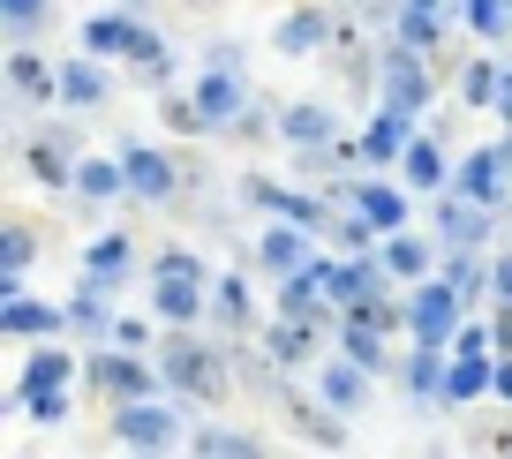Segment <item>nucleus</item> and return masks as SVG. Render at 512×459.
<instances>
[{
  "mask_svg": "<svg viewBox=\"0 0 512 459\" xmlns=\"http://www.w3.org/2000/svg\"><path fill=\"white\" fill-rule=\"evenodd\" d=\"M16 91H46V68H38L31 53H23V61H16Z\"/></svg>",
  "mask_w": 512,
  "mask_h": 459,
  "instance_id": "obj_18",
  "label": "nucleus"
},
{
  "mask_svg": "<svg viewBox=\"0 0 512 459\" xmlns=\"http://www.w3.org/2000/svg\"><path fill=\"white\" fill-rule=\"evenodd\" d=\"M121 437H128V444H166V437H174V429H166V414L136 407V414H121Z\"/></svg>",
  "mask_w": 512,
  "mask_h": 459,
  "instance_id": "obj_6",
  "label": "nucleus"
},
{
  "mask_svg": "<svg viewBox=\"0 0 512 459\" xmlns=\"http://www.w3.org/2000/svg\"><path fill=\"white\" fill-rule=\"evenodd\" d=\"M61 354H38V362H31V392H53V384H61Z\"/></svg>",
  "mask_w": 512,
  "mask_h": 459,
  "instance_id": "obj_13",
  "label": "nucleus"
},
{
  "mask_svg": "<svg viewBox=\"0 0 512 459\" xmlns=\"http://www.w3.org/2000/svg\"><path fill=\"white\" fill-rule=\"evenodd\" d=\"M128 181H136V196H166V189H174V174H166V159H159V151H128Z\"/></svg>",
  "mask_w": 512,
  "mask_h": 459,
  "instance_id": "obj_4",
  "label": "nucleus"
},
{
  "mask_svg": "<svg viewBox=\"0 0 512 459\" xmlns=\"http://www.w3.org/2000/svg\"><path fill=\"white\" fill-rule=\"evenodd\" d=\"M166 377H174V384H189L196 399H219V392H226L219 362H211L204 347H174V354H166Z\"/></svg>",
  "mask_w": 512,
  "mask_h": 459,
  "instance_id": "obj_1",
  "label": "nucleus"
},
{
  "mask_svg": "<svg viewBox=\"0 0 512 459\" xmlns=\"http://www.w3.org/2000/svg\"><path fill=\"white\" fill-rule=\"evenodd\" d=\"M512 159H467V174H460V196L467 204H490L497 196V174H505Z\"/></svg>",
  "mask_w": 512,
  "mask_h": 459,
  "instance_id": "obj_5",
  "label": "nucleus"
},
{
  "mask_svg": "<svg viewBox=\"0 0 512 459\" xmlns=\"http://www.w3.org/2000/svg\"><path fill=\"white\" fill-rule=\"evenodd\" d=\"M490 444H497V452H512V429H497V437H490Z\"/></svg>",
  "mask_w": 512,
  "mask_h": 459,
  "instance_id": "obj_22",
  "label": "nucleus"
},
{
  "mask_svg": "<svg viewBox=\"0 0 512 459\" xmlns=\"http://www.w3.org/2000/svg\"><path fill=\"white\" fill-rule=\"evenodd\" d=\"M497 392H505V399H512V362H505V369H497Z\"/></svg>",
  "mask_w": 512,
  "mask_h": 459,
  "instance_id": "obj_21",
  "label": "nucleus"
},
{
  "mask_svg": "<svg viewBox=\"0 0 512 459\" xmlns=\"http://www.w3.org/2000/svg\"><path fill=\"white\" fill-rule=\"evenodd\" d=\"M482 384H490V369H482V354H467V362H460V369L445 377V392H452V399H475Z\"/></svg>",
  "mask_w": 512,
  "mask_h": 459,
  "instance_id": "obj_7",
  "label": "nucleus"
},
{
  "mask_svg": "<svg viewBox=\"0 0 512 459\" xmlns=\"http://www.w3.org/2000/svg\"><path fill=\"white\" fill-rule=\"evenodd\" d=\"M309 38H317V23H309V16H294L287 31H279V46H309Z\"/></svg>",
  "mask_w": 512,
  "mask_h": 459,
  "instance_id": "obj_19",
  "label": "nucleus"
},
{
  "mask_svg": "<svg viewBox=\"0 0 512 459\" xmlns=\"http://www.w3.org/2000/svg\"><path fill=\"white\" fill-rule=\"evenodd\" d=\"M497 286H505V301H512V264H505V271H497Z\"/></svg>",
  "mask_w": 512,
  "mask_h": 459,
  "instance_id": "obj_23",
  "label": "nucleus"
},
{
  "mask_svg": "<svg viewBox=\"0 0 512 459\" xmlns=\"http://www.w3.org/2000/svg\"><path fill=\"white\" fill-rule=\"evenodd\" d=\"M8 332H46V309H31V301H16V309H8Z\"/></svg>",
  "mask_w": 512,
  "mask_h": 459,
  "instance_id": "obj_16",
  "label": "nucleus"
},
{
  "mask_svg": "<svg viewBox=\"0 0 512 459\" xmlns=\"http://www.w3.org/2000/svg\"><path fill=\"white\" fill-rule=\"evenodd\" d=\"M241 106V91H234V76H211L204 83V121H226V113Z\"/></svg>",
  "mask_w": 512,
  "mask_h": 459,
  "instance_id": "obj_8",
  "label": "nucleus"
},
{
  "mask_svg": "<svg viewBox=\"0 0 512 459\" xmlns=\"http://www.w3.org/2000/svg\"><path fill=\"white\" fill-rule=\"evenodd\" d=\"M159 309H166V317H196V264H189V256H166V271H159Z\"/></svg>",
  "mask_w": 512,
  "mask_h": 459,
  "instance_id": "obj_2",
  "label": "nucleus"
},
{
  "mask_svg": "<svg viewBox=\"0 0 512 459\" xmlns=\"http://www.w3.org/2000/svg\"><path fill=\"white\" fill-rule=\"evenodd\" d=\"M407 174H415L422 189H430V181H437V151H430V143H415V151H407Z\"/></svg>",
  "mask_w": 512,
  "mask_h": 459,
  "instance_id": "obj_14",
  "label": "nucleus"
},
{
  "mask_svg": "<svg viewBox=\"0 0 512 459\" xmlns=\"http://www.w3.org/2000/svg\"><path fill=\"white\" fill-rule=\"evenodd\" d=\"M98 384H106V392H136V384H144V369H128V362H98Z\"/></svg>",
  "mask_w": 512,
  "mask_h": 459,
  "instance_id": "obj_10",
  "label": "nucleus"
},
{
  "mask_svg": "<svg viewBox=\"0 0 512 459\" xmlns=\"http://www.w3.org/2000/svg\"><path fill=\"white\" fill-rule=\"evenodd\" d=\"M505 121H512V83H505Z\"/></svg>",
  "mask_w": 512,
  "mask_h": 459,
  "instance_id": "obj_24",
  "label": "nucleus"
},
{
  "mask_svg": "<svg viewBox=\"0 0 512 459\" xmlns=\"http://www.w3.org/2000/svg\"><path fill=\"white\" fill-rule=\"evenodd\" d=\"M407 317H415L422 347H437V339L452 332V294H445V286H422V294H415V309H407Z\"/></svg>",
  "mask_w": 512,
  "mask_h": 459,
  "instance_id": "obj_3",
  "label": "nucleus"
},
{
  "mask_svg": "<svg viewBox=\"0 0 512 459\" xmlns=\"http://www.w3.org/2000/svg\"><path fill=\"white\" fill-rule=\"evenodd\" d=\"M287 136H294V143H317V136H324V113H317V106L287 113Z\"/></svg>",
  "mask_w": 512,
  "mask_h": 459,
  "instance_id": "obj_12",
  "label": "nucleus"
},
{
  "mask_svg": "<svg viewBox=\"0 0 512 459\" xmlns=\"http://www.w3.org/2000/svg\"><path fill=\"white\" fill-rule=\"evenodd\" d=\"M362 219H377V226H392V219H400V204H392V196H362Z\"/></svg>",
  "mask_w": 512,
  "mask_h": 459,
  "instance_id": "obj_17",
  "label": "nucleus"
},
{
  "mask_svg": "<svg viewBox=\"0 0 512 459\" xmlns=\"http://www.w3.org/2000/svg\"><path fill=\"white\" fill-rule=\"evenodd\" d=\"M422 91H430V83H422L415 68H400V76H392V113H407V106H415Z\"/></svg>",
  "mask_w": 512,
  "mask_h": 459,
  "instance_id": "obj_11",
  "label": "nucleus"
},
{
  "mask_svg": "<svg viewBox=\"0 0 512 459\" xmlns=\"http://www.w3.org/2000/svg\"><path fill=\"white\" fill-rule=\"evenodd\" d=\"M128 166H83V196H113Z\"/></svg>",
  "mask_w": 512,
  "mask_h": 459,
  "instance_id": "obj_9",
  "label": "nucleus"
},
{
  "mask_svg": "<svg viewBox=\"0 0 512 459\" xmlns=\"http://www.w3.org/2000/svg\"><path fill=\"white\" fill-rule=\"evenodd\" d=\"M38 16V0H8V23H31Z\"/></svg>",
  "mask_w": 512,
  "mask_h": 459,
  "instance_id": "obj_20",
  "label": "nucleus"
},
{
  "mask_svg": "<svg viewBox=\"0 0 512 459\" xmlns=\"http://www.w3.org/2000/svg\"><path fill=\"white\" fill-rule=\"evenodd\" d=\"M467 16H475L482 31H505V0H467Z\"/></svg>",
  "mask_w": 512,
  "mask_h": 459,
  "instance_id": "obj_15",
  "label": "nucleus"
}]
</instances>
